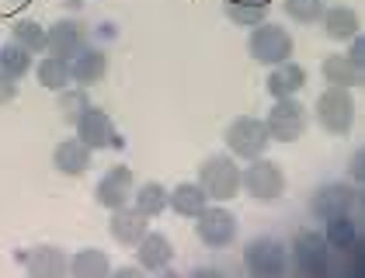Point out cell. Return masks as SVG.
<instances>
[{"mask_svg":"<svg viewBox=\"0 0 365 278\" xmlns=\"http://www.w3.org/2000/svg\"><path fill=\"white\" fill-rule=\"evenodd\" d=\"M91 146H84L77 136H66L56 143V150H53V167H56L59 174H66V177H84L87 170H91Z\"/></svg>","mask_w":365,"mask_h":278,"instance_id":"14","label":"cell"},{"mask_svg":"<svg viewBox=\"0 0 365 278\" xmlns=\"http://www.w3.org/2000/svg\"><path fill=\"white\" fill-rule=\"evenodd\" d=\"M29 70H31V53L29 49H21L18 42L0 46V73H7L11 81H21Z\"/></svg>","mask_w":365,"mask_h":278,"instance_id":"29","label":"cell"},{"mask_svg":"<svg viewBox=\"0 0 365 278\" xmlns=\"http://www.w3.org/2000/svg\"><path fill=\"white\" fill-rule=\"evenodd\" d=\"M223 139H226V146H230V153L240 157V160H257V157H264L268 146H272V136H268L264 122H261V118H251V115L233 118V122L226 125Z\"/></svg>","mask_w":365,"mask_h":278,"instance_id":"4","label":"cell"},{"mask_svg":"<svg viewBox=\"0 0 365 278\" xmlns=\"http://www.w3.org/2000/svg\"><path fill=\"white\" fill-rule=\"evenodd\" d=\"M14 4H25V0H14Z\"/></svg>","mask_w":365,"mask_h":278,"instance_id":"35","label":"cell"},{"mask_svg":"<svg viewBox=\"0 0 365 278\" xmlns=\"http://www.w3.org/2000/svg\"><path fill=\"white\" fill-rule=\"evenodd\" d=\"M11 42H18L31 56L46 53V28L38 25V21H31V18H21V21H14V28H11Z\"/></svg>","mask_w":365,"mask_h":278,"instance_id":"28","label":"cell"},{"mask_svg":"<svg viewBox=\"0 0 365 278\" xmlns=\"http://www.w3.org/2000/svg\"><path fill=\"white\" fill-rule=\"evenodd\" d=\"M307 125L309 115L296 98H275V105L264 118V129H268L272 143H296V139H303Z\"/></svg>","mask_w":365,"mask_h":278,"instance_id":"6","label":"cell"},{"mask_svg":"<svg viewBox=\"0 0 365 278\" xmlns=\"http://www.w3.org/2000/svg\"><path fill=\"white\" fill-rule=\"evenodd\" d=\"M247 53L261 66H279L285 59H292V35L275 21H257V25H251Z\"/></svg>","mask_w":365,"mask_h":278,"instance_id":"3","label":"cell"},{"mask_svg":"<svg viewBox=\"0 0 365 278\" xmlns=\"http://www.w3.org/2000/svg\"><path fill=\"white\" fill-rule=\"evenodd\" d=\"M108 73V56L98 46H84L81 53L70 59V77L81 83V87H91V83H101Z\"/></svg>","mask_w":365,"mask_h":278,"instance_id":"17","label":"cell"},{"mask_svg":"<svg viewBox=\"0 0 365 278\" xmlns=\"http://www.w3.org/2000/svg\"><path fill=\"white\" fill-rule=\"evenodd\" d=\"M35 77H38V83H42V87H46V91H63V87H66V83L73 81V77H70V59H63V56H46V59H42V63H38V70H35Z\"/></svg>","mask_w":365,"mask_h":278,"instance_id":"27","label":"cell"},{"mask_svg":"<svg viewBox=\"0 0 365 278\" xmlns=\"http://www.w3.org/2000/svg\"><path fill=\"white\" fill-rule=\"evenodd\" d=\"M244 268L251 275L275 278L289 272V247L275 240V237H254L251 244L244 247Z\"/></svg>","mask_w":365,"mask_h":278,"instance_id":"7","label":"cell"},{"mask_svg":"<svg viewBox=\"0 0 365 278\" xmlns=\"http://www.w3.org/2000/svg\"><path fill=\"white\" fill-rule=\"evenodd\" d=\"M240 188L251 195L254 202L272 205V202H279L285 195V170L275 160H264V157L247 160V167L240 170Z\"/></svg>","mask_w":365,"mask_h":278,"instance_id":"2","label":"cell"},{"mask_svg":"<svg viewBox=\"0 0 365 278\" xmlns=\"http://www.w3.org/2000/svg\"><path fill=\"white\" fill-rule=\"evenodd\" d=\"M87 46V25L84 21H73V18H63L53 28H46V53L63 56V59H73Z\"/></svg>","mask_w":365,"mask_h":278,"instance_id":"13","label":"cell"},{"mask_svg":"<svg viewBox=\"0 0 365 278\" xmlns=\"http://www.w3.org/2000/svg\"><path fill=\"white\" fill-rule=\"evenodd\" d=\"M327 230H324V240L331 250H348V247H359L362 244V230L351 216H334V220H324Z\"/></svg>","mask_w":365,"mask_h":278,"instance_id":"23","label":"cell"},{"mask_svg":"<svg viewBox=\"0 0 365 278\" xmlns=\"http://www.w3.org/2000/svg\"><path fill=\"white\" fill-rule=\"evenodd\" d=\"M136 250H140V268H146V272H164L170 264V257H174V244L164 233H150V230L136 244Z\"/></svg>","mask_w":365,"mask_h":278,"instance_id":"19","label":"cell"},{"mask_svg":"<svg viewBox=\"0 0 365 278\" xmlns=\"http://www.w3.org/2000/svg\"><path fill=\"white\" fill-rule=\"evenodd\" d=\"M198 185L205 188L209 202H226V198H233V195L240 192V167H237L233 157L216 153V157L202 160V167H198Z\"/></svg>","mask_w":365,"mask_h":278,"instance_id":"5","label":"cell"},{"mask_svg":"<svg viewBox=\"0 0 365 278\" xmlns=\"http://www.w3.org/2000/svg\"><path fill=\"white\" fill-rule=\"evenodd\" d=\"M112 272V264H108V254L98 247H84L73 254V261H70V275L77 278H105Z\"/></svg>","mask_w":365,"mask_h":278,"instance_id":"25","label":"cell"},{"mask_svg":"<svg viewBox=\"0 0 365 278\" xmlns=\"http://www.w3.org/2000/svg\"><path fill=\"white\" fill-rule=\"evenodd\" d=\"M268 94L272 98H296L303 87H307V70L299 66V63H292V59H285L279 66H272V73H268Z\"/></svg>","mask_w":365,"mask_h":278,"instance_id":"18","label":"cell"},{"mask_svg":"<svg viewBox=\"0 0 365 278\" xmlns=\"http://www.w3.org/2000/svg\"><path fill=\"white\" fill-rule=\"evenodd\" d=\"M133 192H136V181H133V170L125 164L118 167H108V174L98 181L94 188V198L101 209H122V205H133Z\"/></svg>","mask_w":365,"mask_h":278,"instance_id":"11","label":"cell"},{"mask_svg":"<svg viewBox=\"0 0 365 278\" xmlns=\"http://www.w3.org/2000/svg\"><path fill=\"white\" fill-rule=\"evenodd\" d=\"M146 216H143L136 205H122V209H112V222H108V233H112L115 244L122 247H136L143 237H146Z\"/></svg>","mask_w":365,"mask_h":278,"instance_id":"16","label":"cell"},{"mask_svg":"<svg viewBox=\"0 0 365 278\" xmlns=\"http://www.w3.org/2000/svg\"><path fill=\"white\" fill-rule=\"evenodd\" d=\"M320 25H324V35L331 38V42H348L351 35H359V14L351 11V7H324V18H320Z\"/></svg>","mask_w":365,"mask_h":278,"instance_id":"21","label":"cell"},{"mask_svg":"<svg viewBox=\"0 0 365 278\" xmlns=\"http://www.w3.org/2000/svg\"><path fill=\"white\" fill-rule=\"evenodd\" d=\"M313 115H317V122H320L324 133L348 136L351 125H355V98H351V91H348V87H327V91L317 98Z\"/></svg>","mask_w":365,"mask_h":278,"instance_id":"1","label":"cell"},{"mask_svg":"<svg viewBox=\"0 0 365 278\" xmlns=\"http://www.w3.org/2000/svg\"><path fill=\"white\" fill-rule=\"evenodd\" d=\"M133 205L140 209L146 220H157L160 212H168V188L157 185V181H146L133 192Z\"/></svg>","mask_w":365,"mask_h":278,"instance_id":"26","label":"cell"},{"mask_svg":"<svg viewBox=\"0 0 365 278\" xmlns=\"http://www.w3.org/2000/svg\"><path fill=\"white\" fill-rule=\"evenodd\" d=\"M195 233L209 250H226L237 240V216L226 205H205L195 216Z\"/></svg>","mask_w":365,"mask_h":278,"instance_id":"10","label":"cell"},{"mask_svg":"<svg viewBox=\"0 0 365 278\" xmlns=\"http://www.w3.org/2000/svg\"><path fill=\"white\" fill-rule=\"evenodd\" d=\"M320 73H324V81L331 83V87H355V83L362 81V70H359V66H355V63H351L344 53L324 56Z\"/></svg>","mask_w":365,"mask_h":278,"instance_id":"22","label":"cell"},{"mask_svg":"<svg viewBox=\"0 0 365 278\" xmlns=\"http://www.w3.org/2000/svg\"><path fill=\"white\" fill-rule=\"evenodd\" d=\"M18 257H21V264L29 268V275H35V278H59V275H66V272H70L66 254H63L59 247H49V244L31 247V250H21Z\"/></svg>","mask_w":365,"mask_h":278,"instance_id":"15","label":"cell"},{"mask_svg":"<svg viewBox=\"0 0 365 278\" xmlns=\"http://www.w3.org/2000/svg\"><path fill=\"white\" fill-rule=\"evenodd\" d=\"M77 129V139L91 146V150H105V146H115V125H112V115L98 105H87L84 115L73 122Z\"/></svg>","mask_w":365,"mask_h":278,"instance_id":"12","label":"cell"},{"mask_svg":"<svg viewBox=\"0 0 365 278\" xmlns=\"http://www.w3.org/2000/svg\"><path fill=\"white\" fill-rule=\"evenodd\" d=\"M348 177H351V185H362L365 181V150H355V153H351V160H348Z\"/></svg>","mask_w":365,"mask_h":278,"instance_id":"33","label":"cell"},{"mask_svg":"<svg viewBox=\"0 0 365 278\" xmlns=\"http://www.w3.org/2000/svg\"><path fill=\"white\" fill-rule=\"evenodd\" d=\"M344 56H348V59L365 73V38L362 35H351V38H348V53Z\"/></svg>","mask_w":365,"mask_h":278,"instance_id":"32","label":"cell"},{"mask_svg":"<svg viewBox=\"0 0 365 278\" xmlns=\"http://www.w3.org/2000/svg\"><path fill=\"white\" fill-rule=\"evenodd\" d=\"M285 14L296 21V25H317L324 18V0H282Z\"/></svg>","mask_w":365,"mask_h":278,"instance_id":"31","label":"cell"},{"mask_svg":"<svg viewBox=\"0 0 365 278\" xmlns=\"http://www.w3.org/2000/svg\"><path fill=\"white\" fill-rule=\"evenodd\" d=\"M168 205L178 212V216H185V220H195L198 212L209 205V195L205 188L198 185V181H181L174 192L168 195Z\"/></svg>","mask_w":365,"mask_h":278,"instance_id":"20","label":"cell"},{"mask_svg":"<svg viewBox=\"0 0 365 278\" xmlns=\"http://www.w3.org/2000/svg\"><path fill=\"white\" fill-rule=\"evenodd\" d=\"M226 18L240 28H251L257 21H268V7L272 0H223Z\"/></svg>","mask_w":365,"mask_h":278,"instance_id":"24","label":"cell"},{"mask_svg":"<svg viewBox=\"0 0 365 278\" xmlns=\"http://www.w3.org/2000/svg\"><path fill=\"white\" fill-rule=\"evenodd\" d=\"M327 257H331V247H327L320 230H299L292 237L289 261H292V268L299 275H324L327 272Z\"/></svg>","mask_w":365,"mask_h":278,"instance_id":"8","label":"cell"},{"mask_svg":"<svg viewBox=\"0 0 365 278\" xmlns=\"http://www.w3.org/2000/svg\"><path fill=\"white\" fill-rule=\"evenodd\" d=\"M359 209V192L348 181H327L309 195V212L317 220H334V216H351Z\"/></svg>","mask_w":365,"mask_h":278,"instance_id":"9","label":"cell"},{"mask_svg":"<svg viewBox=\"0 0 365 278\" xmlns=\"http://www.w3.org/2000/svg\"><path fill=\"white\" fill-rule=\"evenodd\" d=\"M18 98V81H11L7 73H0V105H11Z\"/></svg>","mask_w":365,"mask_h":278,"instance_id":"34","label":"cell"},{"mask_svg":"<svg viewBox=\"0 0 365 278\" xmlns=\"http://www.w3.org/2000/svg\"><path fill=\"white\" fill-rule=\"evenodd\" d=\"M91 105V98H87V87H63L59 91V115H63V122H77L84 108Z\"/></svg>","mask_w":365,"mask_h":278,"instance_id":"30","label":"cell"}]
</instances>
